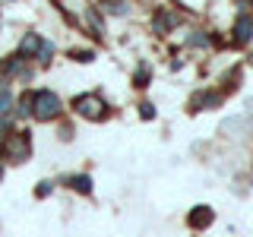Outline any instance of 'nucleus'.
Returning <instances> with one entry per match:
<instances>
[{"mask_svg": "<svg viewBox=\"0 0 253 237\" xmlns=\"http://www.w3.org/2000/svg\"><path fill=\"white\" fill-rule=\"evenodd\" d=\"M32 105H35V95L26 92V95L19 98V114H32Z\"/></svg>", "mask_w": 253, "mask_h": 237, "instance_id": "9d476101", "label": "nucleus"}, {"mask_svg": "<svg viewBox=\"0 0 253 237\" xmlns=\"http://www.w3.org/2000/svg\"><path fill=\"white\" fill-rule=\"evenodd\" d=\"M32 155V142H29V133H13L10 139H6V158L10 161H26Z\"/></svg>", "mask_w": 253, "mask_h": 237, "instance_id": "7ed1b4c3", "label": "nucleus"}, {"mask_svg": "<svg viewBox=\"0 0 253 237\" xmlns=\"http://www.w3.org/2000/svg\"><path fill=\"white\" fill-rule=\"evenodd\" d=\"M174 26H177V16H174V13L162 10V13L155 16V32H158V35H165V32H168V29H174Z\"/></svg>", "mask_w": 253, "mask_h": 237, "instance_id": "423d86ee", "label": "nucleus"}, {"mask_svg": "<svg viewBox=\"0 0 253 237\" xmlns=\"http://www.w3.org/2000/svg\"><path fill=\"white\" fill-rule=\"evenodd\" d=\"M250 35H253V22L241 16V19H237V26H234V44H247Z\"/></svg>", "mask_w": 253, "mask_h": 237, "instance_id": "39448f33", "label": "nucleus"}, {"mask_svg": "<svg viewBox=\"0 0 253 237\" xmlns=\"http://www.w3.org/2000/svg\"><path fill=\"white\" fill-rule=\"evenodd\" d=\"M0 174H3V164H0Z\"/></svg>", "mask_w": 253, "mask_h": 237, "instance_id": "dca6fc26", "label": "nucleus"}, {"mask_svg": "<svg viewBox=\"0 0 253 237\" xmlns=\"http://www.w3.org/2000/svg\"><path fill=\"white\" fill-rule=\"evenodd\" d=\"M67 184L73 187V190H79V193H92V180L85 177V174H76V177H70Z\"/></svg>", "mask_w": 253, "mask_h": 237, "instance_id": "6e6552de", "label": "nucleus"}, {"mask_svg": "<svg viewBox=\"0 0 253 237\" xmlns=\"http://www.w3.org/2000/svg\"><path fill=\"white\" fill-rule=\"evenodd\" d=\"M32 114L38 120H54L60 114V98L54 92H35V105H32Z\"/></svg>", "mask_w": 253, "mask_h": 237, "instance_id": "f257e3e1", "label": "nucleus"}, {"mask_svg": "<svg viewBox=\"0 0 253 237\" xmlns=\"http://www.w3.org/2000/svg\"><path fill=\"white\" fill-rule=\"evenodd\" d=\"M73 108L83 117H89V120H101V117L108 114V105L101 101V95H79V98L73 101Z\"/></svg>", "mask_w": 253, "mask_h": 237, "instance_id": "f03ea898", "label": "nucleus"}, {"mask_svg": "<svg viewBox=\"0 0 253 237\" xmlns=\"http://www.w3.org/2000/svg\"><path fill=\"white\" fill-rule=\"evenodd\" d=\"M47 193H51V184H47V180H44V184H38V190H35V196H47Z\"/></svg>", "mask_w": 253, "mask_h": 237, "instance_id": "4468645a", "label": "nucleus"}, {"mask_svg": "<svg viewBox=\"0 0 253 237\" xmlns=\"http://www.w3.org/2000/svg\"><path fill=\"white\" fill-rule=\"evenodd\" d=\"M51 51H54V47L47 44V41H42V51H38V60H42V63H47V60H51Z\"/></svg>", "mask_w": 253, "mask_h": 237, "instance_id": "f8f14e48", "label": "nucleus"}, {"mask_svg": "<svg viewBox=\"0 0 253 237\" xmlns=\"http://www.w3.org/2000/svg\"><path fill=\"white\" fill-rule=\"evenodd\" d=\"M212 209L209 205H196L193 212H190V228H196V231H203V228H209L212 225Z\"/></svg>", "mask_w": 253, "mask_h": 237, "instance_id": "20e7f679", "label": "nucleus"}, {"mask_svg": "<svg viewBox=\"0 0 253 237\" xmlns=\"http://www.w3.org/2000/svg\"><path fill=\"white\" fill-rule=\"evenodd\" d=\"M250 63H253V54H250Z\"/></svg>", "mask_w": 253, "mask_h": 237, "instance_id": "f3484780", "label": "nucleus"}, {"mask_svg": "<svg viewBox=\"0 0 253 237\" xmlns=\"http://www.w3.org/2000/svg\"><path fill=\"white\" fill-rule=\"evenodd\" d=\"M85 22H89V29H95V35H105V26H101V16L95 13V10H85Z\"/></svg>", "mask_w": 253, "mask_h": 237, "instance_id": "1a4fd4ad", "label": "nucleus"}, {"mask_svg": "<svg viewBox=\"0 0 253 237\" xmlns=\"http://www.w3.org/2000/svg\"><path fill=\"white\" fill-rule=\"evenodd\" d=\"M73 57L85 63V60H92V51H73Z\"/></svg>", "mask_w": 253, "mask_h": 237, "instance_id": "2eb2a0df", "label": "nucleus"}, {"mask_svg": "<svg viewBox=\"0 0 253 237\" xmlns=\"http://www.w3.org/2000/svg\"><path fill=\"white\" fill-rule=\"evenodd\" d=\"M38 51H42V38H38V35H26V38H22L19 57H26V54H38Z\"/></svg>", "mask_w": 253, "mask_h": 237, "instance_id": "0eeeda50", "label": "nucleus"}, {"mask_svg": "<svg viewBox=\"0 0 253 237\" xmlns=\"http://www.w3.org/2000/svg\"><path fill=\"white\" fill-rule=\"evenodd\" d=\"M139 117H146V120H152V117H155V108L149 105V101H146V105H139Z\"/></svg>", "mask_w": 253, "mask_h": 237, "instance_id": "ddd939ff", "label": "nucleus"}, {"mask_svg": "<svg viewBox=\"0 0 253 237\" xmlns=\"http://www.w3.org/2000/svg\"><path fill=\"white\" fill-rule=\"evenodd\" d=\"M133 82H136L139 89H142V85L149 82V67H139V70H136V76H133Z\"/></svg>", "mask_w": 253, "mask_h": 237, "instance_id": "9b49d317", "label": "nucleus"}]
</instances>
